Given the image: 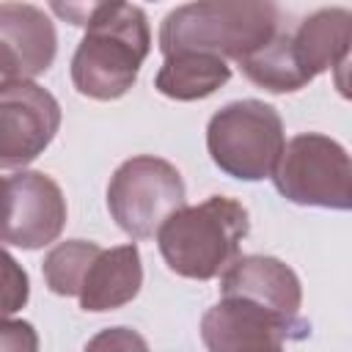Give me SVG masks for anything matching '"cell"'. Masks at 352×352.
<instances>
[{
    "label": "cell",
    "mask_w": 352,
    "mask_h": 352,
    "mask_svg": "<svg viewBox=\"0 0 352 352\" xmlns=\"http://www.w3.org/2000/svg\"><path fill=\"white\" fill-rule=\"evenodd\" d=\"M52 11L85 28L72 55L77 94L96 102L121 99L138 82L151 50L146 11L132 3H52Z\"/></svg>",
    "instance_id": "6da1fadb"
},
{
    "label": "cell",
    "mask_w": 352,
    "mask_h": 352,
    "mask_svg": "<svg viewBox=\"0 0 352 352\" xmlns=\"http://www.w3.org/2000/svg\"><path fill=\"white\" fill-rule=\"evenodd\" d=\"M283 25V11L264 0H209L184 3L165 14L160 25V52H198L242 63L267 47Z\"/></svg>",
    "instance_id": "7a4b0ae2"
},
{
    "label": "cell",
    "mask_w": 352,
    "mask_h": 352,
    "mask_svg": "<svg viewBox=\"0 0 352 352\" xmlns=\"http://www.w3.org/2000/svg\"><path fill=\"white\" fill-rule=\"evenodd\" d=\"M352 44V14L341 6L319 8L294 25H280L275 38L239 63L242 74L270 91L294 94L327 69H344Z\"/></svg>",
    "instance_id": "3957f363"
},
{
    "label": "cell",
    "mask_w": 352,
    "mask_h": 352,
    "mask_svg": "<svg viewBox=\"0 0 352 352\" xmlns=\"http://www.w3.org/2000/svg\"><path fill=\"white\" fill-rule=\"evenodd\" d=\"M250 231L242 201L209 195L204 204L176 209L160 228L157 245L170 272L190 280H212L239 256Z\"/></svg>",
    "instance_id": "277c9868"
},
{
    "label": "cell",
    "mask_w": 352,
    "mask_h": 352,
    "mask_svg": "<svg viewBox=\"0 0 352 352\" xmlns=\"http://www.w3.org/2000/svg\"><path fill=\"white\" fill-rule=\"evenodd\" d=\"M286 135L280 113L261 99H236L223 104L206 124V148L212 162L234 179L261 182L272 176Z\"/></svg>",
    "instance_id": "5b68a950"
},
{
    "label": "cell",
    "mask_w": 352,
    "mask_h": 352,
    "mask_svg": "<svg viewBox=\"0 0 352 352\" xmlns=\"http://www.w3.org/2000/svg\"><path fill=\"white\" fill-rule=\"evenodd\" d=\"M275 190L297 206L346 212L352 206V162L346 148L322 135L300 132L283 143L272 170Z\"/></svg>",
    "instance_id": "8992f818"
},
{
    "label": "cell",
    "mask_w": 352,
    "mask_h": 352,
    "mask_svg": "<svg viewBox=\"0 0 352 352\" xmlns=\"http://www.w3.org/2000/svg\"><path fill=\"white\" fill-rule=\"evenodd\" d=\"M184 179L162 157L138 154L124 160L107 184V209L132 239H151L157 228L184 206Z\"/></svg>",
    "instance_id": "52a82bcc"
},
{
    "label": "cell",
    "mask_w": 352,
    "mask_h": 352,
    "mask_svg": "<svg viewBox=\"0 0 352 352\" xmlns=\"http://www.w3.org/2000/svg\"><path fill=\"white\" fill-rule=\"evenodd\" d=\"M66 226V198L41 170H19L0 184V245L38 250L52 245Z\"/></svg>",
    "instance_id": "ba28073f"
},
{
    "label": "cell",
    "mask_w": 352,
    "mask_h": 352,
    "mask_svg": "<svg viewBox=\"0 0 352 352\" xmlns=\"http://www.w3.org/2000/svg\"><path fill=\"white\" fill-rule=\"evenodd\" d=\"M308 333L305 319L280 316L242 297H223L201 316L206 352H283L286 341H300Z\"/></svg>",
    "instance_id": "9c48e42d"
},
{
    "label": "cell",
    "mask_w": 352,
    "mask_h": 352,
    "mask_svg": "<svg viewBox=\"0 0 352 352\" xmlns=\"http://www.w3.org/2000/svg\"><path fill=\"white\" fill-rule=\"evenodd\" d=\"M60 129V104L38 82L0 91V170L33 162Z\"/></svg>",
    "instance_id": "30bf717a"
},
{
    "label": "cell",
    "mask_w": 352,
    "mask_h": 352,
    "mask_svg": "<svg viewBox=\"0 0 352 352\" xmlns=\"http://www.w3.org/2000/svg\"><path fill=\"white\" fill-rule=\"evenodd\" d=\"M58 52V33L44 8L30 3H0V91L33 82Z\"/></svg>",
    "instance_id": "8fae6325"
},
{
    "label": "cell",
    "mask_w": 352,
    "mask_h": 352,
    "mask_svg": "<svg viewBox=\"0 0 352 352\" xmlns=\"http://www.w3.org/2000/svg\"><path fill=\"white\" fill-rule=\"evenodd\" d=\"M223 297H242L280 316L297 319L302 283L297 272L275 256H236L220 275Z\"/></svg>",
    "instance_id": "7c38bea8"
},
{
    "label": "cell",
    "mask_w": 352,
    "mask_h": 352,
    "mask_svg": "<svg viewBox=\"0 0 352 352\" xmlns=\"http://www.w3.org/2000/svg\"><path fill=\"white\" fill-rule=\"evenodd\" d=\"M143 286V264H140V250L135 242L116 245L110 250H99L80 283L77 300L82 311L91 314H104L116 311L138 297Z\"/></svg>",
    "instance_id": "4fadbf2b"
},
{
    "label": "cell",
    "mask_w": 352,
    "mask_h": 352,
    "mask_svg": "<svg viewBox=\"0 0 352 352\" xmlns=\"http://www.w3.org/2000/svg\"><path fill=\"white\" fill-rule=\"evenodd\" d=\"M231 80V66L214 55L179 52L168 55L154 77V88L176 102H195L212 96Z\"/></svg>",
    "instance_id": "5bb4252c"
},
{
    "label": "cell",
    "mask_w": 352,
    "mask_h": 352,
    "mask_svg": "<svg viewBox=\"0 0 352 352\" xmlns=\"http://www.w3.org/2000/svg\"><path fill=\"white\" fill-rule=\"evenodd\" d=\"M99 250L102 248L91 239H66L50 248V253L41 261V275L47 280V289L60 297H77L82 275Z\"/></svg>",
    "instance_id": "9a60e30c"
},
{
    "label": "cell",
    "mask_w": 352,
    "mask_h": 352,
    "mask_svg": "<svg viewBox=\"0 0 352 352\" xmlns=\"http://www.w3.org/2000/svg\"><path fill=\"white\" fill-rule=\"evenodd\" d=\"M30 278L25 267L0 245V319L14 316L28 305Z\"/></svg>",
    "instance_id": "2e32d148"
},
{
    "label": "cell",
    "mask_w": 352,
    "mask_h": 352,
    "mask_svg": "<svg viewBox=\"0 0 352 352\" xmlns=\"http://www.w3.org/2000/svg\"><path fill=\"white\" fill-rule=\"evenodd\" d=\"M82 352H148L146 338L132 327H104L88 338Z\"/></svg>",
    "instance_id": "e0dca14e"
},
{
    "label": "cell",
    "mask_w": 352,
    "mask_h": 352,
    "mask_svg": "<svg viewBox=\"0 0 352 352\" xmlns=\"http://www.w3.org/2000/svg\"><path fill=\"white\" fill-rule=\"evenodd\" d=\"M0 352H38V333L25 319H0Z\"/></svg>",
    "instance_id": "ac0fdd59"
},
{
    "label": "cell",
    "mask_w": 352,
    "mask_h": 352,
    "mask_svg": "<svg viewBox=\"0 0 352 352\" xmlns=\"http://www.w3.org/2000/svg\"><path fill=\"white\" fill-rule=\"evenodd\" d=\"M0 184H3V176H0Z\"/></svg>",
    "instance_id": "d6986e66"
}]
</instances>
